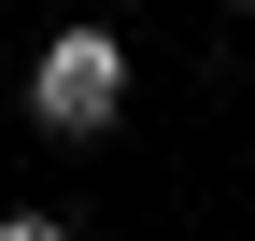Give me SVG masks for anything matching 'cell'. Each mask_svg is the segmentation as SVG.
<instances>
[{"label": "cell", "mask_w": 255, "mask_h": 241, "mask_svg": "<svg viewBox=\"0 0 255 241\" xmlns=\"http://www.w3.org/2000/svg\"><path fill=\"white\" fill-rule=\"evenodd\" d=\"M0 241H71V227H57V213H0Z\"/></svg>", "instance_id": "cell-2"}, {"label": "cell", "mask_w": 255, "mask_h": 241, "mask_svg": "<svg viewBox=\"0 0 255 241\" xmlns=\"http://www.w3.org/2000/svg\"><path fill=\"white\" fill-rule=\"evenodd\" d=\"M28 128L43 142H114L128 128V28H57L28 57Z\"/></svg>", "instance_id": "cell-1"}, {"label": "cell", "mask_w": 255, "mask_h": 241, "mask_svg": "<svg viewBox=\"0 0 255 241\" xmlns=\"http://www.w3.org/2000/svg\"><path fill=\"white\" fill-rule=\"evenodd\" d=\"M227 14H255V0H227Z\"/></svg>", "instance_id": "cell-3"}]
</instances>
